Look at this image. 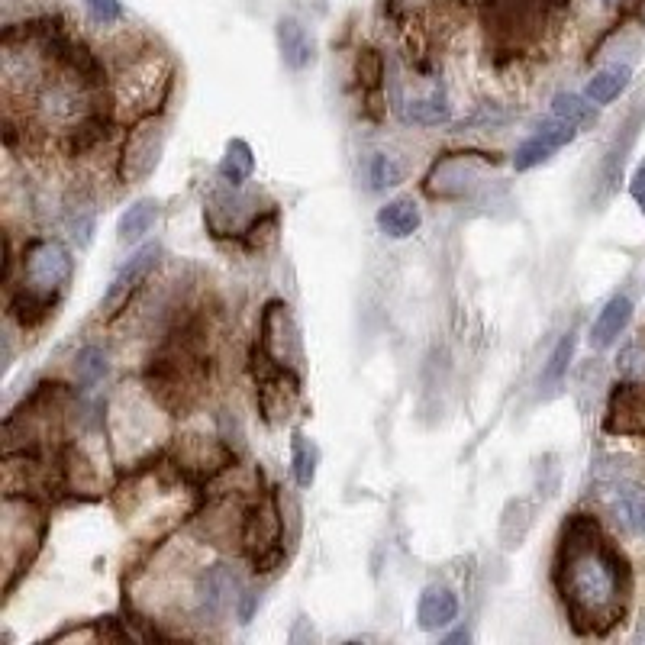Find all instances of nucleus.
Masks as SVG:
<instances>
[{"label": "nucleus", "instance_id": "nucleus-1", "mask_svg": "<svg viewBox=\"0 0 645 645\" xmlns=\"http://www.w3.org/2000/svg\"><path fill=\"white\" fill-rule=\"evenodd\" d=\"M555 581L565 610L578 629L613 623L626 600V565L620 552L600 536L591 516L565 523L555 558Z\"/></svg>", "mask_w": 645, "mask_h": 645}, {"label": "nucleus", "instance_id": "nucleus-2", "mask_svg": "<svg viewBox=\"0 0 645 645\" xmlns=\"http://www.w3.org/2000/svg\"><path fill=\"white\" fill-rule=\"evenodd\" d=\"M165 152V123L159 117H146L129 129V139L120 155V181L136 184L146 181L162 162Z\"/></svg>", "mask_w": 645, "mask_h": 645}, {"label": "nucleus", "instance_id": "nucleus-3", "mask_svg": "<svg viewBox=\"0 0 645 645\" xmlns=\"http://www.w3.org/2000/svg\"><path fill=\"white\" fill-rule=\"evenodd\" d=\"M271 362L284 368H297L304 362V346H300V329L291 317V307L281 300H271L262 313V349Z\"/></svg>", "mask_w": 645, "mask_h": 645}, {"label": "nucleus", "instance_id": "nucleus-4", "mask_svg": "<svg viewBox=\"0 0 645 645\" xmlns=\"http://www.w3.org/2000/svg\"><path fill=\"white\" fill-rule=\"evenodd\" d=\"M281 529H284V523L278 516L275 497L258 500V507L249 513V520H246V533H242L249 552L255 555V571H271L275 565H281V558H284Z\"/></svg>", "mask_w": 645, "mask_h": 645}, {"label": "nucleus", "instance_id": "nucleus-5", "mask_svg": "<svg viewBox=\"0 0 645 645\" xmlns=\"http://www.w3.org/2000/svg\"><path fill=\"white\" fill-rule=\"evenodd\" d=\"M23 268H26V281H30L33 291L55 294L68 284L71 271H75V258H71V252L62 242L42 239V242H33L30 252H26Z\"/></svg>", "mask_w": 645, "mask_h": 645}, {"label": "nucleus", "instance_id": "nucleus-6", "mask_svg": "<svg viewBox=\"0 0 645 645\" xmlns=\"http://www.w3.org/2000/svg\"><path fill=\"white\" fill-rule=\"evenodd\" d=\"M159 255H162V249L155 246V242H149V246H142L139 252H133V258H129L117 275H113L110 288L104 294V304H100L110 313V317H113V313H120V307H126V300L136 294L139 284L152 275V268L159 265Z\"/></svg>", "mask_w": 645, "mask_h": 645}, {"label": "nucleus", "instance_id": "nucleus-7", "mask_svg": "<svg viewBox=\"0 0 645 645\" xmlns=\"http://www.w3.org/2000/svg\"><path fill=\"white\" fill-rule=\"evenodd\" d=\"M458 616V597L449 591V587H426L420 594V604H417V623L426 633H436V629H446L449 623H455Z\"/></svg>", "mask_w": 645, "mask_h": 645}, {"label": "nucleus", "instance_id": "nucleus-8", "mask_svg": "<svg viewBox=\"0 0 645 645\" xmlns=\"http://www.w3.org/2000/svg\"><path fill=\"white\" fill-rule=\"evenodd\" d=\"M397 113L404 123H413V126H439V123H449L452 117V107L446 94L439 88L429 91L426 97H397Z\"/></svg>", "mask_w": 645, "mask_h": 645}, {"label": "nucleus", "instance_id": "nucleus-9", "mask_svg": "<svg viewBox=\"0 0 645 645\" xmlns=\"http://www.w3.org/2000/svg\"><path fill=\"white\" fill-rule=\"evenodd\" d=\"M278 49L281 59L291 71H304L313 62V36L307 33V26L294 17L278 20Z\"/></svg>", "mask_w": 645, "mask_h": 645}, {"label": "nucleus", "instance_id": "nucleus-10", "mask_svg": "<svg viewBox=\"0 0 645 645\" xmlns=\"http://www.w3.org/2000/svg\"><path fill=\"white\" fill-rule=\"evenodd\" d=\"M239 578L226 565H213L204 581H200V610L210 616H220L236 600Z\"/></svg>", "mask_w": 645, "mask_h": 645}, {"label": "nucleus", "instance_id": "nucleus-11", "mask_svg": "<svg viewBox=\"0 0 645 645\" xmlns=\"http://www.w3.org/2000/svg\"><path fill=\"white\" fill-rule=\"evenodd\" d=\"M629 317H633V300L623 297V294L610 297L607 307L600 310V317H597L594 326H591V346H594V349L613 346V342L620 339V333L626 329Z\"/></svg>", "mask_w": 645, "mask_h": 645}, {"label": "nucleus", "instance_id": "nucleus-12", "mask_svg": "<svg viewBox=\"0 0 645 645\" xmlns=\"http://www.w3.org/2000/svg\"><path fill=\"white\" fill-rule=\"evenodd\" d=\"M375 220H378V229L384 236L407 239V236H413L420 229L423 213H420L417 200H413V197H400V200H391V204H384Z\"/></svg>", "mask_w": 645, "mask_h": 645}, {"label": "nucleus", "instance_id": "nucleus-13", "mask_svg": "<svg viewBox=\"0 0 645 645\" xmlns=\"http://www.w3.org/2000/svg\"><path fill=\"white\" fill-rule=\"evenodd\" d=\"M613 507L620 523L629 529V533L645 536V487L633 484V481H620L613 487Z\"/></svg>", "mask_w": 645, "mask_h": 645}, {"label": "nucleus", "instance_id": "nucleus-14", "mask_svg": "<svg viewBox=\"0 0 645 645\" xmlns=\"http://www.w3.org/2000/svg\"><path fill=\"white\" fill-rule=\"evenodd\" d=\"M159 213H162V207H159V200H155V197L136 200V204L129 207L120 217V223H117V239L123 242V246H129V242H139L155 226Z\"/></svg>", "mask_w": 645, "mask_h": 645}, {"label": "nucleus", "instance_id": "nucleus-15", "mask_svg": "<svg viewBox=\"0 0 645 645\" xmlns=\"http://www.w3.org/2000/svg\"><path fill=\"white\" fill-rule=\"evenodd\" d=\"M252 171H255L252 146L246 139H233L226 146V155L220 159V178L226 184H233V188H239V184H246L252 178Z\"/></svg>", "mask_w": 645, "mask_h": 645}, {"label": "nucleus", "instance_id": "nucleus-16", "mask_svg": "<svg viewBox=\"0 0 645 645\" xmlns=\"http://www.w3.org/2000/svg\"><path fill=\"white\" fill-rule=\"evenodd\" d=\"M629 78H633V71H629V65H610V68H600L597 75L587 81V97L594 100L597 107H604L610 104V100H616L623 91H626V84Z\"/></svg>", "mask_w": 645, "mask_h": 645}, {"label": "nucleus", "instance_id": "nucleus-17", "mask_svg": "<svg viewBox=\"0 0 645 645\" xmlns=\"http://www.w3.org/2000/svg\"><path fill=\"white\" fill-rule=\"evenodd\" d=\"M362 171H365L368 191H387V188H394V184H400V178H404V168H400V162L394 159V155H387V152H371L365 159Z\"/></svg>", "mask_w": 645, "mask_h": 645}, {"label": "nucleus", "instance_id": "nucleus-18", "mask_svg": "<svg viewBox=\"0 0 645 645\" xmlns=\"http://www.w3.org/2000/svg\"><path fill=\"white\" fill-rule=\"evenodd\" d=\"M552 113L555 117H562V120H571L578 129H584V126H594L597 123V104L591 97H581V94H555V100H552Z\"/></svg>", "mask_w": 645, "mask_h": 645}, {"label": "nucleus", "instance_id": "nucleus-19", "mask_svg": "<svg viewBox=\"0 0 645 645\" xmlns=\"http://www.w3.org/2000/svg\"><path fill=\"white\" fill-rule=\"evenodd\" d=\"M52 304H55V294H42V291H33V288H23L17 297L10 300V313L23 326H36L39 320L49 317Z\"/></svg>", "mask_w": 645, "mask_h": 645}, {"label": "nucleus", "instance_id": "nucleus-20", "mask_svg": "<svg viewBox=\"0 0 645 645\" xmlns=\"http://www.w3.org/2000/svg\"><path fill=\"white\" fill-rule=\"evenodd\" d=\"M291 462H294V481L300 487H310L317 478V465H320V449L304 433H294L291 439Z\"/></svg>", "mask_w": 645, "mask_h": 645}, {"label": "nucleus", "instance_id": "nucleus-21", "mask_svg": "<svg viewBox=\"0 0 645 645\" xmlns=\"http://www.w3.org/2000/svg\"><path fill=\"white\" fill-rule=\"evenodd\" d=\"M107 352L97 349V346H84L78 355H75V378L81 387H94L97 381H104L107 375Z\"/></svg>", "mask_w": 645, "mask_h": 645}, {"label": "nucleus", "instance_id": "nucleus-22", "mask_svg": "<svg viewBox=\"0 0 645 645\" xmlns=\"http://www.w3.org/2000/svg\"><path fill=\"white\" fill-rule=\"evenodd\" d=\"M552 152H555V146L546 139V136H529L526 142H520L516 146V155H513V168L516 171H533V168H539V165H546L549 159H552Z\"/></svg>", "mask_w": 645, "mask_h": 645}, {"label": "nucleus", "instance_id": "nucleus-23", "mask_svg": "<svg viewBox=\"0 0 645 645\" xmlns=\"http://www.w3.org/2000/svg\"><path fill=\"white\" fill-rule=\"evenodd\" d=\"M571 352H575V333H568V336L555 346V352L549 355V365H546V371H542V378H539V384L546 387V391H555V387L565 381Z\"/></svg>", "mask_w": 645, "mask_h": 645}, {"label": "nucleus", "instance_id": "nucleus-24", "mask_svg": "<svg viewBox=\"0 0 645 645\" xmlns=\"http://www.w3.org/2000/svg\"><path fill=\"white\" fill-rule=\"evenodd\" d=\"M536 133L546 136L555 149H562V146H568V142H575V136L581 133V129L571 120H562V117H555V113H549V117L536 126Z\"/></svg>", "mask_w": 645, "mask_h": 645}, {"label": "nucleus", "instance_id": "nucleus-25", "mask_svg": "<svg viewBox=\"0 0 645 645\" xmlns=\"http://www.w3.org/2000/svg\"><path fill=\"white\" fill-rule=\"evenodd\" d=\"M84 7H88V13L97 23H117L123 17L120 0H84Z\"/></svg>", "mask_w": 645, "mask_h": 645}, {"label": "nucleus", "instance_id": "nucleus-26", "mask_svg": "<svg viewBox=\"0 0 645 645\" xmlns=\"http://www.w3.org/2000/svg\"><path fill=\"white\" fill-rule=\"evenodd\" d=\"M645 355H642V349L639 346H629L623 355H620V371L623 375H629V378H639V375H645Z\"/></svg>", "mask_w": 645, "mask_h": 645}, {"label": "nucleus", "instance_id": "nucleus-27", "mask_svg": "<svg viewBox=\"0 0 645 645\" xmlns=\"http://www.w3.org/2000/svg\"><path fill=\"white\" fill-rule=\"evenodd\" d=\"M629 191H633L636 204L645 210V165H642V168L636 171V175H633V188H629Z\"/></svg>", "mask_w": 645, "mask_h": 645}, {"label": "nucleus", "instance_id": "nucleus-28", "mask_svg": "<svg viewBox=\"0 0 645 645\" xmlns=\"http://www.w3.org/2000/svg\"><path fill=\"white\" fill-rule=\"evenodd\" d=\"M417 4H423V0H394V7H397V10H413Z\"/></svg>", "mask_w": 645, "mask_h": 645}]
</instances>
